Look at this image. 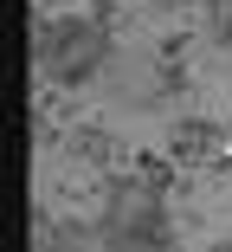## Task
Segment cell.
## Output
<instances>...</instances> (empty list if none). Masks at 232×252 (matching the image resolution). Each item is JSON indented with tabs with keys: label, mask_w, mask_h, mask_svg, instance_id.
I'll use <instances>...</instances> for the list:
<instances>
[{
	"label": "cell",
	"mask_w": 232,
	"mask_h": 252,
	"mask_svg": "<svg viewBox=\"0 0 232 252\" xmlns=\"http://www.w3.org/2000/svg\"><path fill=\"white\" fill-rule=\"evenodd\" d=\"M71 156H77V162H90V168H103V175H116V168H129V162H135V149H129L123 136L97 129V123H84V129H71Z\"/></svg>",
	"instance_id": "3957f363"
},
{
	"label": "cell",
	"mask_w": 232,
	"mask_h": 252,
	"mask_svg": "<svg viewBox=\"0 0 232 252\" xmlns=\"http://www.w3.org/2000/svg\"><path fill=\"white\" fill-rule=\"evenodd\" d=\"M219 123H206V117H180L174 123V136H168V156L180 162V168H206L213 156H219Z\"/></svg>",
	"instance_id": "7a4b0ae2"
},
{
	"label": "cell",
	"mask_w": 232,
	"mask_h": 252,
	"mask_svg": "<svg viewBox=\"0 0 232 252\" xmlns=\"http://www.w3.org/2000/svg\"><path fill=\"white\" fill-rule=\"evenodd\" d=\"M116 32L97 26L90 13H71V7H52L45 13L39 7V26H32V59L39 71L52 78V91H84V84H97L116 59Z\"/></svg>",
	"instance_id": "6da1fadb"
},
{
	"label": "cell",
	"mask_w": 232,
	"mask_h": 252,
	"mask_svg": "<svg viewBox=\"0 0 232 252\" xmlns=\"http://www.w3.org/2000/svg\"><path fill=\"white\" fill-rule=\"evenodd\" d=\"M84 13L97 20V26H110V32H123V26H129V13H123V0H84Z\"/></svg>",
	"instance_id": "277c9868"
}]
</instances>
